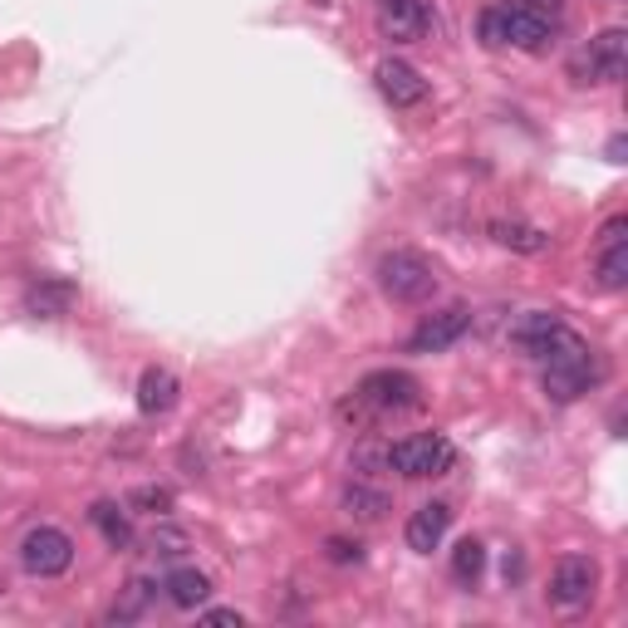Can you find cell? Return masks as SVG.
Instances as JSON below:
<instances>
[{
  "mask_svg": "<svg viewBox=\"0 0 628 628\" xmlns=\"http://www.w3.org/2000/svg\"><path fill=\"white\" fill-rule=\"evenodd\" d=\"M423 403V383L403 369H379L354 388V398L339 403V417L344 423H373V417H388V413H413Z\"/></svg>",
  "mask_w": 628,
  "mask_h": 628,
  "instance_id": "1",
  "label": "cell"
},
{
  "mask_svg": "<svg viewBox=\"0 0 628 628\" xmlns=\"http://www.w3.org/2000/svg\"><path fill=\"white\" fill-rule=\"evenodd\" d=\"M599 379H604V363H599V354H594V349L584 344L579 334H570L565 344H560L555 354L545 359V398L550 403H575Z\"/></svg>",
  "mask_w": 628,
  "mask_h": 628,
  "instance_id": "2",
  "label": "cell"
},
{
  "mask_svg": "<svg viewBox=\"0 0 628 628\" xmlns=\"http://www.w3.org/2000/svg\"><path fill=\"white\" fill-rule=\"evenodd\" d=\"M373 275H379V290L398 305H423L437 295V266L417 251H388Z\"/></svg>",
  "mask_w": 628,
  "mask_h": 628,
  "instance_id": "3",
  "label": "cell"
},
{
  "mask_svg": "<svg viewBox=\"0 0 628 628\" xmlns=\"http://www.w3.org/2000/svg\"><path fill=\"white\" fill-rule=\"evenodd\" d=\"M383 461H388L398 477L423 481V477H443V471H451L457 447H451L443 433H413V437H403V443H393L383 451Z\"/></svg>",
  "mask_w": 628,
  "mask_h": 628,
  "instance_id": "4",
  "label": "cell"
},
{
  "mask_svg": "<svg viewBox=\"0 0 628 628\" xmlns=\"http://www.w3.org/2000/svg\"><path fill=\"white\" fill-rule=\"evenodd\" d=\"M624 70H628V30H619V25L599 30V35L584 50H575V60H570V74H575L579 84H619Z\"/></svg>",
  "mask_w": 628,
  "mask_h": 628,
  "instance_id": "5",
  "label": "cell"
},
{
  "mask_svg": "<svg viewBox=\"0 0 628 628\" xmlns=\"http://www.w3.org/2000/svg\"><path fill=\"white\" fill-rule=\"evenodd\" d=\"M20 565H25V575L35 579H60L70 575L74 565V540L60 531V525H35L25 540H20Z\"/></svg>",
  "mask_w": 628,
  "mask_h": 628,
  "instance_id": "6",
  "label": "cell"
},
{
  "mask_svg": "<svg viewBox=\"0 0 628 628\" xmlns=\"http://www.w3.org/2000/svg\"><path fill=\"white\" fill-rule=\"evenodd\" d=\"M594 589H599V565L589 555H565L555 565V579H550V604L575 614L594 599Z\"/></svg>",
  "mask_w": 628,
  "mask_h": 628,
  "instance_id": "7",
  "label": "cell"
},
{
  "mask_svg": "<svg viewBox=\"0 0 628 628\" xmlns=\"http://www.w3.org/2000/svg\"><path fill=\"white\" fill-rule=\"evenodd\" d=\"M437 25L433 0H379V30L393 40V45H413V40H427Z\"/></svg>",
  "mask_w": 628,
  "mask_h": 628,
  "instance_id": "8",
  "label": "cell"
},
{
  "mask_svg": "<svg viewBox=\"0 0 628 628\" xmlns=\"http://www.w3.org/2000/svg\"><path fill=\"white\" fill-rule=\"evenodd\" d=\"M570 334H575V329L560 319V310H531V315L515 319L511 344L521 349V354H531V359H550Z\"/></svg>",
  "mask_w": 628,
  "mask_h": 628,
  "instance_id": "9",
  "label": "cell"
},
{
  "mask_svg": "<svg viewBox=\"0 0 628 628\" xmlns=\"http://www.w3.org/2000/svg\"><path fill=\"white\" fill-rule=\"evenodd\" d=\"M467 329H471V310H461V305H451L443 315H427L423 324L407 334V354H443Z\"/></svg>",
  "mask_w": 628,
  "mask_h": 628,
  "instance_id": "10",
  "label": "cell"
},
{
  "mask_svg": "<svg viewBox=\"0 0 628 628\" xmlns=\"http://www.w3.org/2000/svg\"><path fill=\"white\" fill-rule=\"evenodd\" d=\"M373 79H379V94L388 98L393 108H417L427 98V79L407 60H383L379 70H373Z\"/></svg>",
  "mask_w": 628,
  "mask_h": 628,
  "instance_id": "11",
  "label": "cell"
},
{
  "mask_svg": "<svg viewBox=\"0 0 628 628\" xmlns=\"http://www.w3.org/2000/svg\"><path fill=\"white\" fill-rule=\"evenodd\" d=\"M555 40V20L550 15H540V10L531 6H505V45H515V50H525V54H540Z\"/></svg>",
  "mask_w": 628,
  "mask_h": 628,
  "instance_id": "12",
  "label": "cell"
},
{
  "mask_svg": "<svg viewBox=\"0 0 628 628\" xmlns=\"http://www.w3.org/2000/svg\"><path fill=\"white\" fill-rule=\"evenodd\" d=\"M447 525H451V505L443 501H427L413 511V521H407V550H417V555H433L437 545L447 540Z\"/></svg>",
  "mask_w": 628,
  "mask_h": 628,
  "instance_id": "13",
  "label": "cell"
},
{
  "mask_svg": "<svg viewBox=\"0 0 628 628\" xmlns=\"http://www.w3.org/2000/svg\"><path fill=\"white\" fill-rule=\"evenodd\" d=\"M178 398H182L178 373H168V369H142V379H138V413H142V417H168L172 407H178Z\"/></svg>",
  "mask_w": 628,
  "mask_h": 628,
  "instance_id": "14",
  "label": "cell"
},
{
  "mask_svg": "<svg viewBox=\"0 0 628 628\" xmlns=\"http://www.w3.org/2000/svg\"><path fill=\"white\" fill-rule=\"evenodd\" d=\"M74 300H79L74 280H54V275H45V280H35L25 290V315H35V319H64V315L74 310Z\"/></svg>",
  "mask_w": 628,
  "mask_h": 628,
  "instance_id": "15",
  "label": "cell"
},
{
  "mask_svg": "<svg viewBox=\"0 0 628 628\" xmlns=\"http://www.w3.org/2000/svg\"><path fill=\"white\" fill-rule=\"evenodd\" d=\"M491 241L505 251H515V256H545V251L555 246V236H550L545 226H531V222H491Z\"/></svg>",
  "mask_w": 628,
  "mask_h": 628,
  "instance_id": "16",
  "label": "cell"
},
{
  "mask_svg": "<svg viewBox=\"0 0 628 628\" xmlns=\"http://www.w3.org/2000/svg\"><path fill=\"white\" fill-rule=\"evenodd\" d=\"M339 505H344V515H354V521H383L388 515V491L383 487H369V481H354L344 496H339Z\"/></svg>",
  "mask_w": 628,
  "mask_h": 628,
  "instance_id": "17",
  "label": "cell"
},
{
  "mask_svg": "<svg viewBox=\"0 0 628 628\" xmlns=\"http://www.w3.org/2000/svg\"><path fill=\"white\" fill-rule=\"evenodd\" d=\"M162 589H168V599L178 604V609H202L206 594H212V579H206L202 570H172V575L162 579Z\"/></svg>",
  "mask_w": 628,
  "mask_h": 628,
  "instance_id": "18",
  "label": "cell"
},
{
  "mask_svg": "<svg viewBox=\"0 0 628 628\" xmlns=\"http://www.w3.org/2000/svg\"><path fill=\"white\" fill-rule=\"evenodd\" d=\"M89 521H94V531L104 535L108 550H128V545H134V525H128V515L118 511L114 501H94L89 505Z\"/></svg>",
  "mask_w": 628,
  "mask_h": 628,
  "instance_id": "19",
  "label": "cell"
},
{
  "mask_svg": "<svg viewBox=\"0 0 628 628\" xmlns=\"http://www.w3.org/2000/svg\"><path fill=\"white\" fill-rule=\"evenodd\" d=\"M594 280H599L604 290H624V285H628V241L599 246V260H594Z\"/></svg>",
  "mask_w": 628,
  "mask_h": 628,
  "instance_id": "20",
  "label": "cell"
},
{
  "mask_svg": "<svg viewBox=\"0 0 628 628\" xmlns=\"http://www.w3.org/2000/svg\"><path fill=\"white\" fill-rule=\"evenodd\" d=\"M152 594H158V584L152 579H128V594L124 599L114 604V609H108V619L114 624H134V619H142V614H148V604H152Z\"/></svg>",
  "mask_w": 628,
  "mask_h": 628,
  "instance_id": "21",
  "label": "cell"
},
{
  "mask_svg": "<svg viewBox=\"0 0 628 628\" xmlns=\"http://www.w3.org/2000/svg\"><path fill=\"white\" fill-rule=\"evenodd\" d=\"M481 570H487V545H481V540H461V545L451 550V575L461 584H477Z\"/></svg>",
  "mask_w": 628,
  "mask_h": 628,
  "instance_id": "22",
  "label": "cell"
},
{
  "mask_svg": "<svg viewBox=\"0 0 628 628\" xmlns=\"http://www.w3.org/2000/svg\"><path fill=\"white\" fill-rule=\"evenodd\" d=\"M148 550L158 560H178V555L192 550V540H187V531H178V525H158V531L148 535Z\"/></svg>",
  "mask_w": 628,
  "mask_h": 628,
  "instance_id": "23",
  "label": "cell"
},
{
  "mask_svg": "<svg viewBox=\"0 0 628 628\" xmlns=\"http://www.w3.org/2000/svg\"><path fill=\"white\" fill-rule=\"evenodd\" d=\"M128 505H134V511H148V515H168L172 511V491L168 487H138L134 496H128Z\"/></svg>",
  "mask_w": 628,
  "mask_h": 628,
  "instance_id": "24",
  "label": "cell"
},
{
  "mask_svg": "<svg viewBox=\"0 0 628 628\" xmlns=\"http://www.w3.org/2000/svg\"><path fill=\"white\" fill-rule=\"evenodd\" d=\"M477 30H481V45H487V50H501V45H505V6L481 10Z\"/></svg>",
  "mask_w": 628,
  "mask_h": 628,
  "instance_id": "25",
  "label": "cell"
},
{
  "mask_svg": "<svg viewBox=\"0 0 628 628\" xmlns=\"http://www.w3.org/2000/svg\"><path fill=\"white\" fill-rule=\"evenodd\" d=\"M324 550H329V560H334V565H359V560H363V550L354 545V540H339V535L329 540Z\"/></svg>",
  "mask_w": 628,
  "mask_h": 628,
  "instance_id": "26",
  "label": "cell"
},
{
  "mask_svg": "<svg viewBox=\"0 0 628 628\" xmlns=\"http://www.w3.org/2000/svg\"><path fill=\"white\" fill-rule=\"evenodd\" d=\"M521 6H531V10H540V15H550V20H560V10L570 6V0H521Z\"/></svg>",
  "mask_w": 628,
  "mask_h": 628,
  "instance_id": "27",
  "label": "cell"
},
{
  "mask_svg": "<svg viewBox=\"0 0 628 628\" xmlns=\"http://www.w3.org/2000/svg\"><path fill=\"white\" fill-rule=\"evenodd\" d=\"M206 624H246V614H236V609H212V614H206Z\"/></svg>",
  "mask_w": 628,
  "mask_h": 628,
  "instance_id": "28",
  "label": "cell"
}]
</instances>
